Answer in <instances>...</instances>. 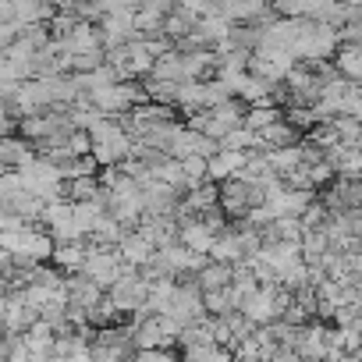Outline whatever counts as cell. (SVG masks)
I'll return each mask as SVG.
<instances>
[{
	"label": "cell",
	"instance_id": "10",
	"mask_svg": "<svg viewBox=\"0 0 362 362\" xmlns=\"http://www.w3.org/2000/svg\"><path fill=\"white\" fill-rule=\"evenodd\" d=\"M177 163H181V177H185V189L199 185V181L206 177V156H199V153H189V156H181Z\"/></svg>",
	"mask_w": 362,
	"mask_h": 362
},
{
	"label": "cell",
	"instance_id": "15",
	"mask_svg": "<svg viewBox=\"0 0 362 362\" xmlns=\"http://www.w3.org/2000/svg\"><path fill=\"white\" fill-rule=\"evenodd\" d=\"M177 8H185V11H192V15H210V4L214 0H174Z\"/></svg>",
	"mask_w": 362,
	"mask_h": 362
},
{
	"label": "cell",
	"instance_id": "4",
	"mask_svg": "<svg viewBox=\"0 0 362 362\" xmlns=\"http://www.w3.org/2000/svg\"><path fill=\"white\" fill-rule=\"evenodd\" d=\"M114 249H117V256L124 259V263H132V267H142L149 256H153V245L132 228V231H124L117 242H114Z\"/></svg>",
	"mask_w": 362,
	"mask_h": 362
},
{
	"label": "cell",
	"instance_id": "17",
	"mask_svg": "<svg viewBox=\"0 0 362 362\" xmlns=\"http://www.w3.org/2000/svg\"><path fill=\"white\" fill-rule=\"evenodd\" d=\"M110 4H121V8H132V11H135V8H139V0H110Z\"/></svg>",
	"mask_w": 362,
	"mask_h": 362
},
{
	"label": "cell",
	"instance_id": "1",
	"mask_svg": "<svg viewBox=\"0 0 362 362\" xmlns=\"http://www.w3.org/2000/svg\"><path fill=\"white\" fill-rule=\"evenodd\" d=\"M298 139H302V132H298L291 121H284V117H277V121H270V124L256 128V146H259V149L291 146V142H298Z\"/></svg>",
	"mask_w": 362,
	"mask_h": 362
},
{
	"label": "cell",
	"instance_id": "9",
	"mask_svg": "<svg viewBox=\"0 0 362 362\" xmlns=\"http://www.w3.org/2000/svg\"><path fill=\"white\" fill-rule=\"evenodd\" d=\"M121 235H124V228H121V224H117V221H114V217H110L107 210H103V214L96 217L93 231L86 235V242H96V245H114V242H117Z\"/></svg>",
	"mask_w": 362,
	"mask_h": 362
},
{
	"label": "cell",
	"instance_id": "6",
	"mask_svg": "<svg viewBox=\"0 0 362 362\" xmlns=\"http://www.w3.org/2000/svg\"><path fill=\"white\" fill-rule=\"evenodd\" d=\"M54 15L50 0H11V22L29 25V22H47Z\"/></svg>",
	"mask_w": 362,
	"mask_h": 362
},
{
	"label": "cell",
	"instance_id": "3",
	"mask_svg": "<svg viewBox=\"0 0 362 362\" xmlns=\"http://www.w3.org/2000/svg\"><path fill=\"white\" fill-rule=\"evenodd\" d=\"M82 259H86V238H75V242H54L47 263L57 267L61 274H71V270L82 267Z\"/></svg>",
	"mask_w": 362,
	"mask_h": 362
},
{
	"label": "cell",
	"instance_id": "14",
	"mask_svg": "<svg viewBox=\"0 0 362 362\" xmlns=\"http://www.w3.org/2000/svg\"><path fill=\"white\" fill-rule=\"evenodd\" d=\"M174 8V0H139V11H153V15H167Z\"/></svg>",
	"mask_w": 362,
	"mask_h": 362
},
{
	"label": "cell",
	"instance_id": "5",
	"mask_svg": "<svg viewBox=\"0 0 362 362\" xmlns=\"http://www.w3.org/2000/svg\"><path fill=\"white\" fill-rule=\"evenodd\" d=\"M334 71L337 75H344V78H362V47L358 43H337V50H334Z\"/></svg>",
	"mask_w": 362,
	"mask_h": 362
},
{
	"label": "cell",
	"instance_id": "16",
	"mask_svg": "<svg viewBox=\"0 0 362 362\" xmlns=\"http://www.w3.org/2000/svg\"><path fill=\"white\" fill-rule=\"evenodd\" d=\"M4 358H8V337L0 334V362H4Z\"/></svg>",
	"mask_w": 362,
	"mask_h": 362
},
{
	"label": "cell",
	"instance_id": "2",
	"mask_svg": "<svg viewBox=\"0 0 362 362\" xmlns=\"http://www.w3.org/2000/svg\"><path fill=\"white\" fill-rule=\"evenodd\" d=\"M242 163H245V149H224L221 146L214 156H206V177L221 185L224 177H231V174L242 170Z\"/></svg>",
	"mask_w": 362,
	"mask_h": 362
},
{
	"label": "cell",
	"instance_id": "12",
	"mask_svg": "<svg viewBox=\"0 0 362 362\" xmlns=\"http://www.w3.org/2000/svg\"><path fill=\"white\" fill-rule=\"evenodd\" d=\"M221 146H224V149H252V146H256V132L245 128V124H235V128H228V132L221 135Z\"/></svg>",
	"mask_w": 362,
	"mask_h": 362
},
{
	"label": "cell",
	"instance_id": "8",
	"mask_svg": "<svg viewBox=\"0 0 362 362\" xmlns=\"http://www.w3.org/2000/svg\"><path fill=\"white\" fill-rule=\"evenodd\" d=\"M267 163L274 174H288L295 167H302V146L291 142V146H277V149H267Z\"/></svg>",
	"mask_w": 362,
	"mask_h": 362
},
{
	"label": "cell",
	"instance_id": "13",
	"mask_svg": "<svg viewBox=\"0 0 362 362\" xmlns=\"http://www.w3.org/2000/svg\"><path fill=\"white\" fill-rule=\"evenodd\" d=\"M100 64H103V47L71 54V71H93V68H100Z\"/></svg>",
	"mask_w": 362,
	"mask_h": 362
},
{
	"label": "cell",
	"instance_id": "11",
	"mask_svg": "<svg viewBox=\"0 0 362 362\" xmlns=\"http://www.w3.org/2000/svg\"><path fill=\"white\" fill-rule=\"evenodd\" d=\"M149 68H153V57L146 54V47L139 40H128V75L142 78V75H149Z\"/></svg>",
	"mask_w": 362,
	"mask_h": 362
},
{
	"label": "cell",
	"instance_id": "7",
	"mask_svg": "<svg viewBox=\"0 0 362 362\" xmlns=\"http://www.w3.org/2000/svg\"><path fill=\"white\" fill-rule=\"evenodd\" d=\"M196 18H199V15H192V11H185V8H177V4H174V8L163 15V25H160V29H163L167 40L177 43L181 36H189V29L196 25Z\"/></svg>",
	"mask_w": 362,
	"mask_h": 362
}]
</instances>
